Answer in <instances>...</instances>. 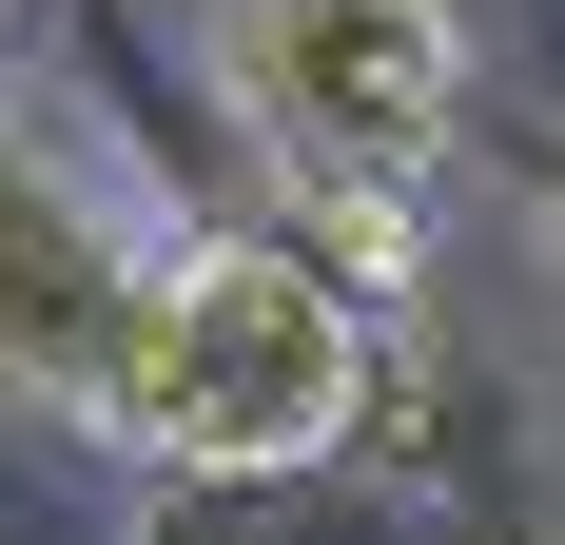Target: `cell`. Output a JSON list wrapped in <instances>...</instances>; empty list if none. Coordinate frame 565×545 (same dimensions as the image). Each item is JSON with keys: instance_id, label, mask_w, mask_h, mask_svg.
<instances>
[{"instance_id": "7a4b0ae2", "label": "cell", "mask_w": 565, "mask_h": 545, "mask_svg": "<svg viewBox=\"0 0 565 545\" xmlns=\"http://www.w3.org/2000/svg\"><path fill=\"white\" fill-rule=\"evenodd\" d=\"M195 78H215L234 157L274 175L292 234L391 272L409 215L468 175V20L449 0H195Z\"/></svg>"}, {"instance_id": "3957f363", "label": "cell", "mask_w": 565, "mask_h": 545, "mask_svg": "<svg viewBox=\"0 0 565 545\" xmlns=\"http://www.w3.org/2000/svg\"><path fill=\"white\" fill-rule=\"evenodd\" d=\"M175 234L117 215L98 157H58L40 117H0V409L20 429H117V351Z\"/></svg>"}, {"instance_id": "5b68a950", "label": "cell", "mask_w": 565, "mask_h": 545, "mask_svg": "<svg viewBox=\"0 0 565 545\" xmlns=\"http://www.w3.org/2000/svg\"><path fill=\"white\" fill-rule=\"evenodd\" d=\"M488 215H508V272H526V331L565 351V117H526L488 157Z\"/></svg>"}, {"instance_id": "8992f818", "label": "cell", "mask_w": 565, "mask_h": 545, "mask_svg": "<svg viewBox=\"0 0 565 545\" xmlns=\"http://www.w3.org/2000/svg\"><path fill=\"white\" fill-rule=\"evenodd\" d=\"M468 545H565V506H468Z\"/></svg>"}, {"instance_id": "52a82bcc", "label": "cell", "mask_w": 565, "mask_h": 545, "mask_svg": "<svg viewBox=\"0 0 565 545\" xmlns=\"http://www.w3.org/2000/svg\"><path fill=\"white\" fill-rule=\"evenodd\" d=\"M0 40H20V0H0Z\"/></svg>"}, {"instance_id": "6da1fadb", "label": "cell", "mask_w": 565, "mask_h": 545, "mask_svg": "<svg viewBox=\"0 0 565 545\" xmlns=\"http://www.w3.org/2000/svg\"><path fill=\"white\" fill-rule=\"evenodd\" d=\"M371 409H391L371 272L332 234H292V215H215L137 292L98 448H137L157 488H292V468H371Z\"/></svg>"}, {"instance_id": "277c9868", "label": "cell", "mask_w": 565, "mask_h": 545, "mask_svg": "<svg viewBox=\"0 0 565 545\" xmlns=\"http://www.w3.org/2000/svg\"><path fill=\"white\" fill-rule=\"evenodd\" d=\"M137 545H468V506L409 468H292V488H157Z\"/></svg>"}]
</instances>
